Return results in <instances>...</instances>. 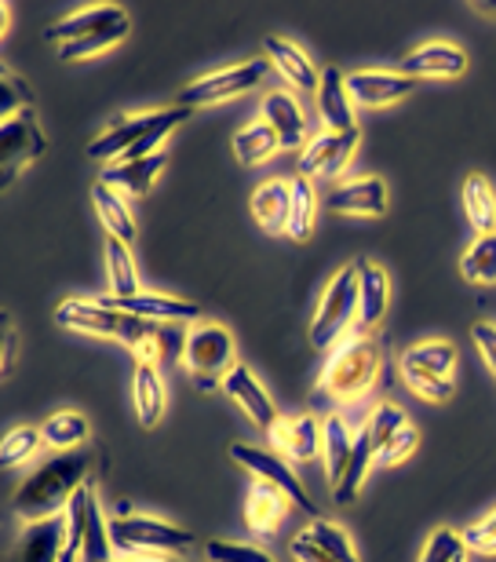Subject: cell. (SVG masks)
Returning <instances> with one entry per match:
<instances>
[{"label": "cell", "mask_w": 496, "mask_h": 562, "mask_svg": "<svg viewBox=\"0 0 496 562\" xmlns=\"http://www.w3.org/2000/svg\"><path fill=\"white\" fill-rule=\"evenodd\" d=\"M460 274L471 285H496V234H478L475 245L460 256Z\"/></svg>", "instance_id": "cell-37"}, {"label": "cell", "mask_w": 496, "mask_h": 562, "mask_svg": "<svg viewBox=\"0 0 496 562\" xmlns=\"http://www.w3.org/2000/svg\"><path fill=\"white\" fill-rule=\"evenodd\" d=\"M259 121H267L270 128H274V136L281 143V150H296V146H307V114H303V106L292 99L289 92H270L263 99V106H259Z\"/></svg>", "instance_id": "cell-15"}, {"label": "cell", "mask_w": 496, "mask_h": 562, "mask_svg": "<svg viewBox=\"0 0 496 562\" xmlns=\"http://www.w3.org/2000/svg\"><path fill=\"white\" fill-rule=\"evenodd\" d=\"M15 362H19V333H15V325H4V376L11 373V369H15Z\"/></svg>", "instance_id": "cell-49"}, {"label": "cell", "mask_w": 496, "mask_h": 562, "mask_svg": "<svg viewBox=\"0 0 496 562\" xmlns=\"http://www.w3.org/2000/svg\"><path fill=\"white\" fill-rule=\"evenodd\" d=\"M223 391L230 395L234 406H241V413L259 427V431H274L278 427V406L270 402L263 384L252 376L248 366H234L230 373L223 376Z\"/></svg>", "instance_id": "cell-12"}, {"label": "cell", "mask_w": 496, "mask_h": 562, "mask_svg": "<svg viewBox=\"0 0 496 562\" xmlns=\"http://www.w3.org/2000/svg\"><path fill=\"white\" fill-rule=\"evenodd\" d=\"M263 52H267L270 66H274V70L285 77L296 92H318L322 74H318V66L303 55V48H296L292 41L274 37V33H270V37H263Z\"/></svg>", "instance_id": "cell-17"}, {"label": "cell", "mask_w": 496, "mask_h": 562, "mask_svg": "<svg viewBox=\"0 0 496 562\" xmlns=\"http://www.w3.org/2000/svg\"><path fill=\"white\" fill-rule=\"evenodd\" d=\"M128 30H132L128 11H121V15L110 22V26L88 33V37L66 44V48H59V59L63 63H81V59H92V55H103V52L114 48V44H121L124 37H128Z\"/></svg>", "instance_id": "cell-32"}, {"label": "cell", "mask_w": 496, "mask_h": 562, "mask_svg": "<svg viewBox=\"0 0 496 562\" xmlns=\"http://www.w3.org/2000/svg\"><path fill=\"white\" fill-rule=\"evenodd\" d=\"M354 438H358V431H351V424H347L340 413L325 417V424H322V457H325V475H329L332 486L347 475V468H351Z\"/></svg>", "instance_id": "cell-24"}, {"label": "cell", "mask_w": 496, "mask_h": 562, "mask_svg": "<svg viewBox=\"0 0 496 562\" xmlns=\"http://www.w3.org/2000/svg\"><path fill=\"white\" fill-rule=\"evenodd\" d=\"M124 8H114V4H95V8H84V11H77V15L70 19H63V22H55V26H48V37L52 44H59V48H66V44H74V41H81L88 37V33H95V30H103L110 26L117 15H121Z\"/></svg>", "instance_id": "cell-29"}, {"label": "cell", "mask_w": 496, "mask_h": 562, "mask_svg": "<svg viewBox=\"0 0 496 562\" xmlns=\"http://www.w3.org/2000/svg\"><path fill=\"white\" fill-rule=\"evenodd\" d=\"M168 157L165 154H154V157H143V161H117L110 165L103 176H99V183H106L110 190H117V194L139 201L154 190L157 176L165 172Z\"/></svg>", "instance_id": "cell-19"}, {"label": "cell", "mask_w": 496, "mask_h": 562, "mask_svg": "<svg viewBox=\"0 0 496 562\" xmlns=\"http://www.w3.org/2000/svg\"><path fill=\"white\" fill-rule=\"evenodd\" d=\"M41 435H44V446H52L55 453H66V449H81L92 435V427L81 417V413H55L41 424Z\"/></svg>", "instance_id": "cell-35"}, {"label": "cell", "mask_w": 496, "mask_h": 562, "mask_svg": "<svg viewBox=\"0 0 496 562\" xmlns=\"http://www.w3.org/2000/svg\"><path fill=\"white\" fill-rule=\"evenodd\" d=\"M354 322H358V267H340L329 285H325L318 311H314L311 344L318 351H332L336 344L347 340Z\"/></svg>", "instance_id": "cell-4"}, {"label": "cell", "mask_w": 496, "mask_h": 562, "mask_svg": "<svg viewBox=\"0 0 496 562\" xmlns=\"http://www.w3.org/2000/svg\"><path fill=\"white\" fill-rule=\"evenodd\" d=\"M413 77H405L402 70L391 74V70H362V74H351L347 77V92L358 106H391V103H402V99L413 95Z\"/></svg>", "instance_id": "cell-13"}, {"label": "cell", "mask_w": 496, "mask_h": 562, "mask_svg": "<svg viewBox=\"0 0 496 562\" xmlns=\"http://www.w3.org/2000/svg\"><path fill=\"white\" fill-rule=\"evenodd\" d=\"M358 139H362V132H358V128H351V132H322V136H314L300 150L296 172L303 179H336L347 165H351V157L358 150Z\"/></svg>", "instance_id": "cell-10"}, {"label": "cell", "mask_w": 496, "mask_h": 562, "mask_svg": "<svg viewBox=\"0 0 496 562\" xmlns=\"http://www.w3.org/2000/svg\"><path fill=\"white\" fill-rule=\"evenodd\" d=\"M92 468H95V453L84 446L48 457L37 471H30L22 479L15 501H11V512L30 526L59 519L66 504L74 501V493L92 482Z\"/></svg>", "instance_id": "cell-1"}, {"label": "cell", "mask_w": 496, "mask_h": 562, "mask_svg": "<svg viewBox=\"0 0 496 562\" xmlns=\"http://www.w3.org/2000/svg\"><path fill=\"white\" fill-rule=\"evenodd\" d=\"M325 205H329V212H340V216L380 220L383 212H387V187H383V179H376V176L347 179V183L329 190Z\"/></svg>", "instance_id": "cell-11"}, {"label": "cell", "mask_w": 496, "mask_h": 562, "mask_svg": "<svg viewBox=\"0 0 496 562\" xmlns=\"http://www.w3.org/2000/svg\"><path fill=\"white\" fill-rule=\"evenodd\" d=\"M230 457L238 460V464L245 471H252L256 482H267V486L281 490L285 497L292 501V508L303 512L307 519H322L318 504H314V497L307 493V486L300 482V475L292 471V464L281 453H274V449H263V446H248V442H234L230 446Z\"/></svg>", "instance_id": "cell-7"}, {"label": "cell", "mask_w": 496, "mask_h": 562, "mask_svg": "<svg viewBox=\"0 0 496 562\" xmlns=\"http://www.w3.org/2000/svg\"><path fill=\"white\" fill-rule=\"evenodd\" d=\"M55 322L70 333H84V336H106V340H121L135 347L146 333L154 329V322L146 318H132L117 307H106V303H88V300H66L55 307Z\"/></svg>", "instance_id": "cell-6"}, {"label": "cell", "mask_w": 496, "mask_h": 562, "mask_svg": "<svg viewBox=\"0 0 496 562\" xmlns=\"http://www.w3.org/2000/svg\"><path fill=\"white\" fill-rule=\"evenodd\" d=\"M44 150H48V139H44V128L33 110L19 114L15 121H4L0 125V190L15 183L22 168L44 157Z\"/></svg>", "instance_id": "cell-9"}, {"label": "cell", "mask_w": 496, "mask_h": 562, "mask_svg": "<svg viewBox=\"0 0 496 562\" xmlns=\"http://www.w3.org/2000/svg\"><path fill=\"white\" fill-rule=\"evenodd\" d=\"M106 281H110V300L139 296V274H135L132 249L117 238H106Z\"/></svg>", "instance_id": "cell-33"}, {"label": "cell", "mask_w": 496, "mask_h": 562, "mask_svg": "<svg viewBox=\"0 0 496 562\" xmlns=\"http://www.w3.org/2000/svg\"><path fill=\"white\" fill-rule=\"evenodd\" d=\"M405 384H409V391H416L420 398L427 402H449L456 395V384L453 376H431V373H413V369H402Z\"/></svg>", "instance_id": "cell-43"}, {"label": "cell", "mask_w": 496, "mask_h": 562, "mask_svg": "<svg viewBox=\"0 0 496 562\" xmlns=\"http://www.w3.org/2000/svg\"><path fill=\"white\" fill-rule=\"evenodd\" d=\"M106 307H117L132 318H146L157 325H176V322H194L201 318V307L194 300H179V296H161V292H139L132 300H103Z\"/></svg>", "instance_id": "cell-14"}, {"label": "cell", "mask_w": 496, "mask_h": 562, "mask_svg": "<svg viewBox=\"0 0 496 562\" xmlns=\"http://www.w3.org/2000/svg\"><path fill=\"white\" fill-rule=\"evenodd\" d=\"M471 340H475V347L482 351V358H486V366L496 373V325H489V322H475V325H471Z\"/></svg>", "instance_id": "cell-48"}, {"label": "cell", "mask_w": 496, "mask_h": 562, "mask_svg": "<svg viewBox=\"0 0 496 562\" xmlns=\"http://www.w3.org/2000/svg\"><path fill=\"white\" fill-rule=\"evenodd\" d=\"M146 128H150V114H121L114 125L103 132V136L88 146V157H92V161L117 165L121 157L128 154L135 143H139V136Z\"/></svg>", "instance_id": "cell-23"}, {"label": "cell", "mask_w": 496, "mask_h": 562, "mask_svg": "<svg viewBox=\"0 0 496 562\" xmlns=\"http://www.w3.org/2000/svg\"><path fill=\"white\" fill-rule=\"evenodd\" d=\"M314 103H318L322 125L325 132H351L354 125V110H351V92H347V77L336 70V66H325L322 70V85L314 92Z\"/></svg>", "instance_id": "cell-16"}, {"label": "cell", "mask_w": 496, "mask_h": 562, "mask_svg": "<svg viewBox=\"0 0 496 562\" xmlns=\"http://www.w3.org/2000/svg\"><path fill=\"white\" fill-rule=\"evenodd\" d=\"M121 562H183L176 555H143V559H121Z\"/></svg>", "instance_id": "cell-51"}, {"label": "cell", "mask_w": 496, "mask_h": 562, "mask_svg": "<svg viewBox=\"0 0 496 562\" xmlns=\"http://www.w3.org/2000/svg\"><path fill=\"white\" fill-rule=\"evenodd\" d=\"M289 512H292V501L281 490L267 486V482H256V486L248 490L245 522H248V530H252L256 537H263V541H270V537L278 533V526L285 522Z\"/></svg>", "instance_id": "cell-21"}, {"label": "cell", "mask_w": 496, "mask_h": 562, "mask_svg": "<svg viewBox=\"0 0 496 562\" xmlns=\"http://www.w3.org/2000/svg\"><path fill=\"white\" fill-rule=\"evenodd\" d=\"M270 74V59H252V63H241V66H230V70H219V74H208L201 81L187 85L183 95H179V106L187 110H201V106H216V103H227L234 95H245L252 92L256 85H263Z\"/></svg>", "instance_id": "cell-8"}, {"label": "cell", "mask_w": 496, "mask_h": 562, "mask_svg": "<svg viewBox=\"0 0 496 562\" xmlns=\"http://www.w3.org/2000/svg\"><path fill=\"white\" fill-rule=\"evenodd\" d=\"M464 70H467L464 48H456L449 41H431L402 59L405 77H460Z\"/></svg>", "instance_id": "cell-20"}, {"label": "cell", "mask_w": 496, "mask_h": 562, "mask_svg": "<svg viewBox=\"0 0 496 562\" xmlns=\"http://www.w3.org/2000/svg\"><path fill=\"white\" fill-rule=\"evenodd\" d=\"M281 150V143L274 136V128L267 125V121H252V125H245L238 136H234V157L245 165V168H256L270 161Z\"/></svg>", "instance_id": "cell-34"}, {"label": "cell", "mask_w": 496, "mask_h": 562, "mask_svg": "<svg viewBox=\"0 0 496 562\" xmlns=\"http://www.w3.org/2000/svg\"><path fill=\"white\" fill-rule=\"evenodd\" d=\"M238 366L234 362V336L216 322H198L187 333L183 347V369L194 380L198 391H216L223 387V376Z\"/></svg>", "instance_id": "cell-5"}, {"label": "cell", "mask_w": 496, "mask_h": 562, "mask_svg": "<svg viewBox=\"0 0 496 562\" xmlns=\"http://www.w3.org/2000/svg\"><path fill=\"white\" fill-rule=\"evenodd\" d=\"M416 442H420V435H416V427H413V424H405V427H402V431H398V435H394V438H391V442H387V449H383V453L376 457V464H380V468L402 464V460H405V457H409V453H413V449H416Z\"/></svg>", "instance_id": "cell-45"}, {"label": "cell", "mask_w": 496, "mask_h": 562, "mask_svg": "<svg viewBox=\"0 0 496 562\" xmlns=\"http://www.w3.org/2000/svg\"><path fill=\"white\" fill-rule=\"evenodd\" d=\"M278 453L285 460H314L322 453V424L314 417H296V420H278L270 431Z\"/></svg>", "instance_id": "cell-25"}, {"label": "cell", "mask_w": 496, "mask_h": 562, "mask_svg": "<svg viewBox=\"0 0 496 562\" xmlns=\"http://www.w3.org/2000/svg\"><path fill=\"white\" fill-rule=\"evenodd\" d=\"M405 424H409V420H405V413H402L398 406H391V402H383V406L372 409V413H369V420H365V427H362V431L369 435L372 457H380L383 449H387L391 438L398 435Z\"/></svg>", "instance_id": "cell-38"}, {"label": "cell", "mask_w": 496, "mask_h": 562, "mask_svg": "<svg viewBox=\"0 0 496 562\" xmlns=\"http://www.w3.org/2000/svg\"><path fill=\"white\" fill-rule=\"evenodd\" d=\"M292 559H296V562H336L318 541H314L311 530H303V533L292 537Z\"/></svg>", "instance_id": "cell-47"}, {"label": "cell", "mask_w": 496, "mask_h": 562, "mask_svg": "<svg viewBox=\"0 0 496 562\" xmlns=\"http://www.w3.org/2000/svg\"><path fill=\"white\" fill-rule=\"evenodd\" d=\"M59 562H81V544H66V552L59 555Z\"/></svg>", "instance_id": "cell-50"}, {"label": "cell", "mask_w": 496, "mask_h": 562, "mask_svg": "<svg viewBox=\"0 0 496 562\" xmlns=\"http://www.w3.org/2000/svg\"><path fill=\"white\" fill-rule=\"evenodd\" d=\"M92 201H95V216L106 227L110 238L132 245V238H135V216H132V209H128V201H124V194L110 190L106 183H95L92 187Z\"/></svg>", "instance_id": "cell-28"}, {"label": "cell", "mask_w": 496, "mask_h": 562, "mask_svg": "<svg viewBox=\"0 0 496 562\" xmlns=\"http://www.w3.org/2000/svg\"><path fill=\"white\" fill-rule=\"evenodd\" d=\"M44 446V435L41 427H15V431L4 435V442H0V464L4 468H15L22 460H30L37 449Z\"/></svg>", "instance_id": "cell-40"}, {"label": "cell", "mask_w": 496, "mask_h": 562, "mask_svg": "<svg viewBox=\"0 0 496 562\" xmlns=\"http://www.w3.org/2000/svg\"><path fill=\"white\" fill-rule=\"evenodd\" d=\"M464 559H467L464 533L449 530V526L431 533V541L424 544V555H420V562H464Z\"/></svg>", "instance_id": "cell-42"}, {"label": "cell", "mask_w": 496, "mask_h": 562, "mask_svg": "<svg viewBox=\"0 0 496 562\" xmlns=\"http://www.w3.org/2000/svg\"><path fill=\"white\" fill-rule=\"evenodd\" d=\"M383 373V347L372 336H347L329 351L322 373V391L336 402L365 398Z\"/></svg>", "instance_id": "cell-2"}, {"label": "cell", "mask_w": 496, "mask_h": 562, "mask_svg": "<svg viewBox=\"0 0 496 562\" xmlns=\"http://www.w3.org/2000/svg\"><path fill=\"white\" fill-rule=\"evenodd\" d=\"M464 544L471 548V552L496 555V512H489L482 522L467 526V530H464Z\"/></svg>", "instance_id": "cell-46"}, {"label": "cell", "mask_w": 496, "mask_h": 562, "mask_svg": "<svg viewBox=\"0 0 496 562\" xmlns=\"http://www.w3.org/2000/svg\"><path fill=\"white\" fill-rule=\"evenodd\" d=\"M289 209H292V187L285 179H267L263 187L252 190V216L267 234L289 231Z\"/></svg>", "instance_id": "cell-26"}, {"label": "cell", "mask_w": 496, "mask_h": 562, "mask_svg": "<svg viewBox=\"0 0 496 562\" xmlns=\"http://www.w3.org/2000/svg\"><path fill=\"white\" fill-rule=\"evenodd\" d=\"M292 209H289V238L292 241H307L314 231V216H318V194H314L311 179L296 176L292 179Z\"/></svg>", "instance_id": "cell-36"}, {"label": "cell", "mask_w": 496, "mask_h": 562, "mask_svg": "<svg viewBox=\"0 0 496 562\" xmlns=\"http://www.w3.org/2000/svg\"><path fill=\"white\" fill-rule=\"evenodd\" d=\"M478 11V15H489V19H496V4H471Z\"/></svg>", "instance_id": "cell-52"}, {"label": "cell", "mask_w": 496, "mask_h": 562, "mask_svg": "<svg viewBox=\"0 0 496 562\" xmlns=\"http://www.w3.org/2000/svg\"><path fill=\"white\" fill-rule=\"evenodd\" d=\"M464 562H467V559H464Z\"/></svg>", "instance_id": "cell-53"}, {"label": "cell", "mask_w": 496, "mask_h": 562, "mask_svg": "<svg viewBox=\"0 0 496 562\" xmlns=\"http://www.w3.org/2000/svg\"><path fill=\"white\" fill-rule=\"evenodd\" d=\"M358 325L372 329L376 322H383L391 303V278L380 263L372 260H358Z\"/></svg>", "instance_id": "cell-22"}, {"label": "cell", "mask_w": 496, "mask_h": 562, "mask_svg": "<svg viewBox=\"0 0 496 562\" xmlns=\"http://www.w3.org/2000/svg\"><path fill=\"white\" fill-rule=\"evenodd\" d=\"M464 212H467V223L475 227L478 234H496V190L486 176H467L464 183Z\"/></svg>", "instance_id": "cell-31"}, {"label": "cell", "mask_w": 496, "mask_h": 562, "mask_svg": "<svg viewBox=\"0 0 496 562\" xmlns=\"http://www.w3.org/2000/svg\"><path fill=\"white\" fill-rule=\"evenodd\" d=\"M132 402L135 417L143 427H157L165 417V380L157 373V366H135L132 376Z\"/></svg>", "instance_id": "cell-27"}, {"label": "cell", "mask_w": 496, "mask_h": 562, "mask_svg": "<svg viewBox=\"0 0 496 562\" xmlns=\"http://www.w3.org/2000/svg\"><path fill=\"white\" fill-rule=\"evenodd\" d=\"M307 530L314 533V541H318L336 562H358V552H354V544H351V537H347L343 526H336L329 519H314Z\"/></svg>", "instance_id": "cell-41"}, {"label": "cell", "mask_w": 496, "mask_h": 562, "mask_svg": "<svg viewBox=\"0 0 496 562\" xmlns=\"http://www.w3.org/2000/svg\"><path fill=\"white\" fill-rule=\"evenodd\" d=\"M205 555H208V562H274L263 552V548L234 544V541H208Z\"/></svg>", "instance_id": "cell-44"}, {"label": "cell", "mask_w": 496, "mask_h": 562, "mask_svg": "<svg viewBox=\"0 0 496 562\" xmlns=\"http://www.w3.org/2000/svg\"><path fill=\"white\" fill-rule=\"evenodd\" d=\"M110 541L117 555H183L198 544V537L176 522L154 519V515H114L110 519Z\"/></svg>", "instance_id": "cell-3"}, {"label": "cell", "mask_w": 496, "mask_h": 562, "mask_svg": "<svg viewBox=\"0 0 496 562\" xmlns=\"http://www.w3.org/2000/svg\"><path fill=\"white\" fill-rule=\"evenodd\" d=\"M26 110H33V92L26 88V81L11 74L8 66H0V117L15 121Z\"/></svg>", "instance_id": "cell-39"}, {"label": "cell", "mask_w": 496, "mask_h": 562, "mask_svg": "<svg viewBox=\"0 0 496 562\" xmlns=\"http://www.w3.org/2000/svg\"><path fill=\"white\" fill-rule=\"evenodd\" d=\"M70 544V530H66V519H48V522H33L26 526V533L19 537L15 552L8 562H59V555Z\"/></svg>", "instance_id": "cell-18"}, {"label": "cell", "mask_w": 496, "mask_h": 562, "mask_svg": "<svg viewBox=\"0 0 496 562\" xmlns=\"http://www.w3.org/2000/svg\"><path fill=\"white\" fill-rule=\"evenodd\" d=\"M402 369H413V373H431V376H453V369H456V347L449 344V340L413 344L409 351L402 355Z\"/></svg>", "instance_id": "cell-30"}]
</instances>
